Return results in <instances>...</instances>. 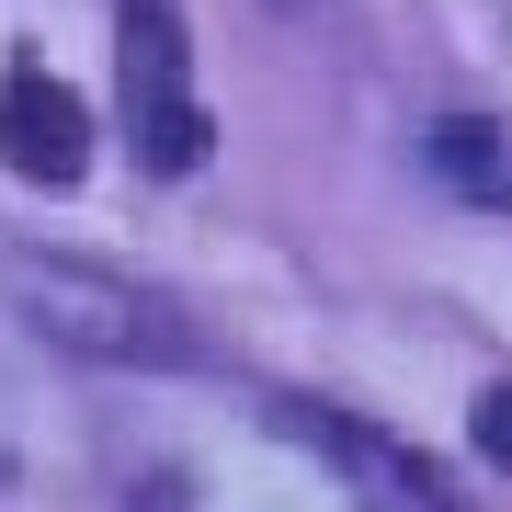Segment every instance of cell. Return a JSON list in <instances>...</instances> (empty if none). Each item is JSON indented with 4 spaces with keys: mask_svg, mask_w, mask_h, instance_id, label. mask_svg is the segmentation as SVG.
Here are the masks:
<instances>
[{
    "mask_svg": "<svg viewBox=\"0 0 512 512\" xmlns=\"http://www.w3.org/2000/svg\"><path fill=\"white\" fill-rule=\"evenodd\" d=\"M0 296L35 342L80 353V365H183V330H171L160 296H137L126 274L103 262H69V251H0Z\"/></svg>",
    "mask_w": 512,
    "mask_h": 512,
    "instance_id": "1",
    "label": "cell"
},
{
    "mask_svg": "<svg viewBox=\"0 0 512 512\" xmlns=\"http://www.w3.org/2000/svg\"><path fill=\"white\" fill-rule=\"evenodd\" d=\"M126 114H137V160L148 171H205V148H217V126H205V103H194V35H183V12L171 0H126Z\"/></svg>",
    "mask_w": 512,
    "mask_h": 512,
    "instance_id": "2",
    "label": "cell"
},
{
    "mask_svg": "<svg viewBox=\"0 0 512 512\" xmlns=\"http://www.w3.org/2000/svg\"><path fill=\"white\" fill-rule=\"evenodd\" d=\"M0 171L12 183H46V194H69L92 171V103L57 69H35V57L0 69Z\"/></svg>",
    "mask_w": 512,
    "mask_h": 512,
    "instance_id": "3",
    "label": "cell"
},
{
    "mask_svg": "<svg viewBox=\"0 0 512 512\" xmlns=\"http://www.w3.org/2000/svg\"><path fill=\"white\" fill-rule=\"evenodd\" d=\"M285 433H308V444H330L353 478L376 490V512H444V478L421 467V456H399V444H376V433H353V421H330V410H285Z\"/></svg>",
    "mask_w": 512,
    "mask_h": 512,
    "instance_id": "4",
    "label": "cell"
},
{
    "mask_svg": "<svg viewBox=\"0 0 512 512\" xmlns=\"http://www.w3.org/2000/svg\"><path fill=\"white\" fill-rule=\"evenodd\" d=\"M433 171H456L467 194H512V137L456 114V126H433Z\"/></svg>",
    "mask_w": 512,
    "mask_h": 512,
    "instance_id": "5",
    "label": "cell"
},
{
    "mask_svg": "<svg viewBox=\"0 0 512 512\" xmlns=\"http://www.w3.org/2000/svg\"><path fill=\"white\" fill-rule=\"evenodd\" d=\"M467 433H478V456H490V467H512V376H490V387H478Z\"/></svg>",
    "mask_w": 512,
    "mask_h": 512,
    "instance_id": "6",
    "label": "cell"
},
{
    "mask_svg": "<svg viewBox=\"0 0 512 512\" xmlns=\"http://www.w3.org/2000/svg\"><path fill=\"white\" fill-rule=\"evenodd\" d=\"M137 512H183V501H171V490H148V501H137Z\"/></svg>",
    "mask_w": 512,
    "mask_h": 512,
    "instance_id": "7",
    "label": "cell"
}]
</instances>
